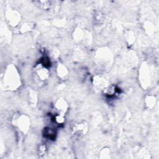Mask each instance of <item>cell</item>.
Here are the masks:
<instances>
[{"label":"cell","mask_w":159,"mask_h":159,"mask_svg":"<svg viewBox=\"0 0 159 159\" xmlns=\"http://www.w3.org/2000/svg\"><path fill=\"white\" fill-rule=\"evenodd\" d=\"M36 73L39 78L42 80H45L49 77V72L48 71L46 67L44 66L42 64H39L36 67Z\"/></svg>","instance_id":"obj_1"},{"label":"cell","mask_w":159,"mask_h":159,"mask_svg":"<svg viewBox=\"0 0 159 159\" xmlns=\"http://www.w3.org/2000/svg\"><path fill=\"white\" fill-rule=\"evenodd\" d=\"M117 88L115 85H110L104 89V93L108 97H112L117 93Z\"/></svg>","instance_id":"obj_2"},{"label":"cell","mask_w":159,"mask_h":159,"mask_svg":"<svg viewBox=\"0 0 159 159\" xmlns=\"http://www.w3.org/2000/svg\"><path fill=\"white\" fill-rule=\"evenodd\" d=\"M56 107L59 111V113L62 114H64L67 110V105L64 100H59L57 103Z\"/></svg>","instance_id":"obj_3"},{"label":"cell","mask_w":159,"mask_h":159,"mask_svg":"<svg viewBox=\"0 0 159 159\" xmlns=\"http://www.w3.org/2000/svg\"><path fill=\"white\" fill-rule=\"evenodd\" d=\"M44 136L48 139H53L55 138V131L53 130V129L47 127L44 130Z\"/></svg>","instance_id":"obj_4"},{"label":"cell","mask_w":159,"mask_h":159,"mask_svg":"<svg viewBox=\"0 0 159 159\" xmlns=\"http://www.w3.org/2000/svg\"><path fill=\"white\" fill-rule=\"evenodd\" d=\"M54 121H55V122H57L59 124H63L65 122L64 114L59 113L57 115H55L54 116Z\"/></svg>","instance_id":"obj_5"},{"label":"cell","mask_w":159,"mask_h":159,"mask_svg":"<svg viewBox=\"0 0 159 159\" xmlns=\"http://www.w3.org/2000/svg\"><path fill=\"white\" fill-rule=\"evenodd\" d=\"M45 150H46V148H45V146H44V145H42V146H41L40 147V154H43L45 153Z\"/></svg>","instance_id":"obj_6"}]
</instances>
